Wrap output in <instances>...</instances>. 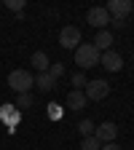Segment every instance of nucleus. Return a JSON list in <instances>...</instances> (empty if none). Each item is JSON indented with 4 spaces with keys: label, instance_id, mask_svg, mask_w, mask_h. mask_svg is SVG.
<instances>
[{
    "label": "nucleus",
    "instance_id": "19",
    "mask_svg": "<svg viewBox=\"0 0 134 150\" xmlns=\"http://www.w3.org/2000/svg\"><path fill=\"white\" fill-rule=\"evenodd\" d=\"M6 6H8L11 11H22V8H24V0H8Z\"/></svg>",
    "mask_w": 134,
    "mask_h": 150
},
{
    "label": "nucleus",
    "instance_id": "5",
    "mask_svg": "<svg viewBox=\"0 0 134 150\" xmlns=\"http://www.w3.org/2000/svg\"><path fill=\"white\" fill-rule=\"evenodd\" d=\"M86 22H89L91 27H97V30H107L110 13L105 11V6H94V8H89V13H86Z\"/></svg>",
    "mask_w": 134,
    "mask_h": 150
},
{
    "label": "nucleus",
    "instance_id": "3",
    "mask_svg": "<svg viewBox=\"0 0 134 150\" xmlns=\"http://www.w3.org/2000/svg\"><path fill=\"white\" fill-rule=\"evenodd\" d=\"M83 94H86V99H94V102H102L107 94H110V83L107 81H102V78H97V81H89L86 83V88H83Z\"/></svg>",
    "mask_w": 134,
    "mask_h": 150
},
{
    "label": "nucleus",
    "instance_id": "7",
    "mask_svg": "<svg viewBox=\"0 0 134 150\" xmlns=\"http://www.w3.org/2000/svg\"><path fill=\"white\" fill-rule=\"evenodd\" d=\"M105 11L110 13V19H126L134 11V3L131 0H110V3L105 6Z\"/></svg>",
    "mask_w": 134,
    "mask_h": 150
},
{
    "label": "nucleus",
    "instance_id": "20",
    "mask_svg": "<svg viewBox=\"0 0 134 150\" xmlns=\"http://www.w3.org/2000/svg\"><path fill=\"white\" fill-rule=\"evenodd\" d=\"M110 24L116 27V30H123L126 27V19H110Z\"/></svg>",
    "mask_w": 134,
    "mask_h": 150
},
{
    "label": "nucleus",
    "instance_id": "21",
    "mask_svg": "<svg viewBox=\"0 0 134 150\" xmlns=\"http://www.w3.org/2000/svg\"><path fill=\"white\" fill-rule=\"evenodd\" d=\"M102 150H123V147L116 145V142H110V145H102Z\"/></svg>",
    "mask_w": 134,
    "mask_h": 150
},
{
    "label": "nucleus",
    "instance_id": "13",
    "mask_svg": "<svg viewBox=\"0 0 134 150\" xmlns=\"http://www.w3.org/2000/svg\"><path fill=\"white\" fill-rule=\"evenodd\" d=\"M78 131H81L83 137H91V134H94V121H91V118H83V121L78 123Z\"/></svg>",
    "mask_w": 134,
    "mask_h": 150
},
{
    "label": "nucleus",
    "instance_id": "16",
    "mask_svg": "<svg viewBox=\"0 0 134 150\" xmlns=\"http://www.w3.org/2000/svg\"><path fill=\"white\" fill-rule=\"evenodd\" d=\"M48 75H51L54 81H56V78H62V75H65V64H62V62H56V64H48Z\"/></svg>",
    "mask_w": 134,
    "mask_h": 150
},
{
    "label": "nucleus",
    "instance_id": "12",
    "mask_svg": "<svg viewBox=\"0 0 134 150\" xmlns=\"http://www.w3.org/2000/svg\"><path fill=\"white\" fill-rule=\"evenodd\" d=\"M32 67L38 72H48V56H46V51H35L32 54Z\"/></svg>",
    "mask_w": 134,
    "mask_h": 150
},
{
    "label": "nucleus",
    "instance_id": "14",
    "mask_svg": "<svg viewBox=\"0 0 134 150\" xmlns=\"http://www.w3.org/2000/svg\"><path fill=\"white\" fill-rule=\"evenodd\" d=\"M81 150H102V145L94 139V134L91 137H83V142H81Z\"/></svg>",
    "mask_w": 134,
    "mask_h": 150
},
{
    "label": "nucleus",
    "instance_id": "6",
    "mask_svg": "<svg viewBox=\"0 0 134 150\" xmlns=\"http://www.w3.org/2000/svg\"><path fill=\"white\" fill-rule=\"evenodd\" d=\"M59 43H62V48L75 51V48L81 46V30H78V27H72V24L62 27V32H59Z\"/></svg>",
    "mask_w": 134,
    "mask_h": 150
},
{
    "label": "nucleus",
    "instance_id": "1",
    "mask_svg": "<svg viewBox=\"0 0 134 150\" xmlns=\"http://www.w3.org/2000/svg\"><path fill=\"white\" fill-rule=\"evenodd\" d=\"M99 56H102V54L94 48L91 43H81L78 48H75V64L81 67V72H83V70H91V67L99 64Z\"/></svg>",
    "mask_w": 134,
    "mask_h": 150
},
{
    "label": "nucleus",
    "instance_id": "2",
    "mask_svg": "<svg viewBox=\"0 0 134 150\" xmlns=\"http://www.w3.org/2000/svg\"><path fill=\"white\" fill-rule=\"evenodd\" d=\"M32 86H35V78H32V72H27V70H13L8 75V88H13L16 94H30Z\"/></svg>",
    "mask_w": 134,
    "mask_h": 150
},
{
    "label": "nucleus",
    "instance_id": "11",
    "mask_svg": "<svg viewBox=\"0 0 134 150\" xmlns=\"http://www.w3.org/2000/svg\"><path fill=\"white\" fill-rule=\"evenodd\" d=\"M35 86H38V91L48 94V91H54V88H56V81L51 78L48 72H38V78H35Z\"/></svg>",
    "mask_w": 134,
    "mask_h": 150
},
{
    "label": "nucleus",
    "instance_id": "18",
    "mask_svg": "<svg viewBox=\"0 0 134 150\" xmlns=\"http://www.w3.org/2000/svg\"><path fill=\"white\" fill-rule=\"evenodd\" d=\"M48 115H51V118H62V107L56 105V102H51V105H48Z\"/></svg>",
    "mask_w": 134,
    "mask_h": 150
},
{
    "label": "nucleus",
    "instance_id": "9",
    "mask_svg": "<svg viewBox=\"0 0 134 150\" xmlns=\"http://www.w3.org/2000/svg\"><path fill=\"white\" fill-rule=\"evenodd\" d=\"M91 46L97 48L99 54H102V51H110V46H113V32H110V30H99Z\"/></svg>",
    "mask_w": 134,
    "mask_h": 150
},
{
    "label": "nucleus",
    "instance_id": "4",
    "mask_svg": "<svg viewBox=\"0 0 134 150\" xmlns=\"http://www.w3.org/2000/svg\"><path fill=\"white\" fill-rule=\"evenodd\" d=\"M116 137H118V126L113 123V121H105L102 126L94 129V139H97L99 145H110V142H116Z\"/></svg>",
    "mask_w": 134,
    "mask_h": 150
},
{
    "label": "nucleus",
    "instance_id": "8",
    "mask_svg": "<svg viewBox=\"0 0 134 150\" xmlns=\"http://www.w3.org/2000/svg\"><path fill=\"white\" fill-rule=\"evenodd\" d=\"M99 64H102L107 72H118V70L123 67V56H121L118 51H102V56H99Z\"/></svg>",
    "mask_w": 134,
    "mask_h": 150
},
{
    "label": "nucleus",
    "instance_id": "15",
    "mask_svg": "<svg viewBox=\"0 0 134 150\" xmlns=\"http://www.w3.org/2000/svg\"><path fill=\"white\" fill-rule=\"evenodd\" d=\"M86 83H89V81H86V72H81V70H78V72L72 75V86H75V91L86 88Z\"/></svg>",
    "mask_w": 134,
    "mask_h": 150
},
{
    "label": "nucleus",
    "instance_id": "10",
    "mask_svg": "<svg viewBox=\"0 0 134 150\" xmlns=\"http://www.w3.org/2000/svg\"><path fill=\"white\" fill-rule=\"evenodd\" d=\"M86 102H89V99H86L83 91H75V88H72V91L67 94V107H70V110H83Z\"/></svg>",
    "mask_w": 134,
    "mask_h": 150
},
{
    "label": "nucleus",
    "instance_id": "17",
    "mask_svg": "<svg viewBox=\"0 0 134 150\" xmlns=\"http://www.w3.org/2000/svg\"><path fill=\"white\" fill-rule=\"evenodd\" d=\"M30 105H32V94H19L13 107H30Z\"/></svg>",
    "mask_w": 134,
    "mask_h": 150
}]
</instances>
